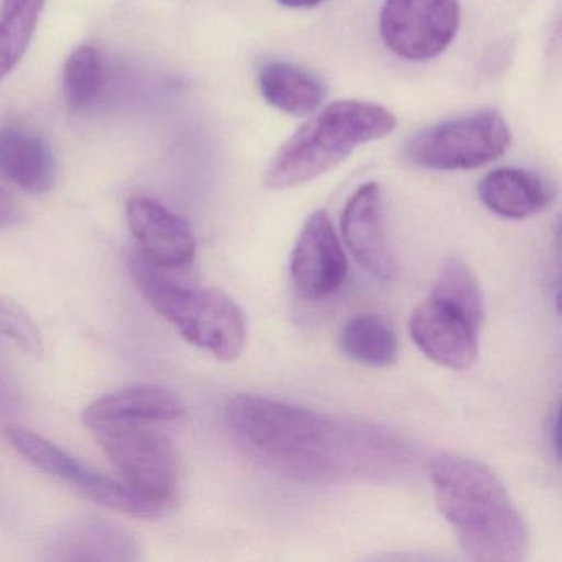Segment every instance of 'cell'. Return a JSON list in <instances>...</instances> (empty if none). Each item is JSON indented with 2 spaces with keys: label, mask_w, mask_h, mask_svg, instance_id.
Returning a JSON list of instances; mask_svg holds the SVG:
<instances>
[{
  "label": "cell",
  "mask_w": 562,
  "mask_h": 562,
  "mask_svg": "<svg viewBox=\"0 0 562 562\" xmlns=\"http://www.w3.org/2000/svg\"><path fill=\"white\" fill-rule=\"evenodd\" d=\"M512 130L499 111L465 114L427 127L406 144L404 156L420 169L475 170L505 156Z\"/></svg>",
  "instance_id": "5b68a950"
},
{
  "label": "cell",
  "mask_w": 562,
  "mask_h": 562,
  "mask_svg": "<svg viewBox=\"0 0 562 562\" xmlns=\"http://www.w3.org/2000/svg\"><path fill=\"white\" fill-rule=\"evenodd\" d=\"M52 561H137L139 544L114 522L85 519L65 526L48 546Z\"/></svg>",
  "instance_id": "5bb4252c"
},
{
  "label": "cell",
  "mask_w": 562,
  "mask_h": 562,
  "mask_svg": "<svg viewBox=\"0 0 562 562\" xmlns=\"http://www.w3.org/2000/svg\"><path fill=\"white\" fill-rule=\"evenodd\" d=\"M126 216L137 251L154 265L183 269L195 258L192 228L162 203L149 196H133L127 202Z\"/></svg>",
  "instance_id": "7c38bea8"
},
{
  "label": "cell",
  "mask_w": 562,
  "mask_h": 562,
  "mask_svg": "<svg viewBox=\"0 0 562 562\" xmlns=\"http://www.w3.org/2000/svg\"><path fill=\"white\" fill-rule=\"evenodd\" d=\"M276 2L289 9H314L324 4L325 0H276Z\"/></svg>",
  "instance_id": "d4e9b609"
},
{
  "label": "cell",
  "mask_w": 562,
  "mask_h": 562,
  "mask_svg": "<svg viewBox=\"0 0 562 562\" xmlns=\"http://www.w3.org/2000/svg\"><path fill=\"white\" fill-rule=\"evenodd\" d=\"M0 172L24 192L44 195L57 182V159L38 134L21 127H2Z\"/></svg>",
  "instance_id": "9a60e30c"
},
{
  "label": "cell",
  "mask_w": 562,
  "mask_h": 562,
  "mask_svg": "<svg viewBox=\"0 0 562 562\" xmlns=\"http://www.w3.org/2000/svg\"><path fill=\"white\" fill-rule=\"evenodd\" d=\"M5 439L24 457L47 475L68 483L80 495L87 496L97 505L127 516L143 519L160 518L172 506L156 502L143 493L136 492L126 482L111 479L110 475L97 472L55 446L50 440L22 427H8Z\"/></svg>",
  "instance_id": "8992f818"
},
{
  "label": "cell",
  "mask_w": 562,
  "mask_h": 562,
  "mask_svg": "<svg viewBox=\"0 0 562 562\" xmlns=\"http://www.w3.org/2000/svg\"><path fill=\"white\" fill-rule=\"evenodd\" d=\"M430 482L437 508L470 558L485 562L525 558L528 526L490 467L462 453H437L430 462Z\"/></svg>",
  "instance_id": "7a4b0ae2"
},
{
  "label": "cell",
  "mask_w": 562,
  "mask_h": 562,
  "mask_svg": "<svg viewBox=\"0 0 562 562\" xmlns=\"http://www.w3.org/2000/svg\"><path fill=\"white\" fill-rule=\"evenodd\" d=\"M130 271L144 299L187 341L220 361H235L243 353L248 325L241 307L225 292L187 284L173 278L179 269L160 268L136 248L130 252Z\"/></svg>",
  "instance_id": "277c9868"
},
{
  "label": "cell",
  "mask_w": 562,
  "mask_h": 562,
  "mask_svg": "<svg viewBox=\"0 0 562 562\" xmlns=\"http://www.w3.org/2000/svg\"><path fill=\"white\" fill-rule=\"evenodd\" d=\"M0 337L14 341L31 357L44 355V340L34 318L21 304L4 295H0Z\"/></svg>",
  "instance_id": "7402d4cb"
},
{
  "label": "cell",
  "mask_w": 562,
  "mask_h": 562,
  "mask_svg": "<svg viewBox=\"0 0 562 562\" xmlns=\"http://www.w3.org/2000/svg\"><path fill=\"white\" fill-rule=\"evenodd\" d=\"M103 85V64L97 48L90 45L78 47L68 57L64 71V91L67 103L74 110L90 106Z\"/></svg>",
  "instance_id": "44dd1931"
},
{
  "label": "cell",
  "mask_w": 562,
  "mask_h": 562,
  "mask_svg": "<svg viewBox=\"0 0 562 562\" xmlns=\"http://www.w3.org/2000/svg\"><path fill=\"white\" fill-rule=\"evenodd\" d=\"M483 205L506 220H526L544 212L551 203L548 186L521 169H496L479 183Z\"/></svg>",
  "instance_id": "2e32d148"
},
{
  "label": "cell",
  "mask_w": 562,
  "mask_h": 562,
  "mask_svg": "<svg viewBox=\"0 0 562 562\" xmlns=\"http://www.w3.org/2000/svg\"><path fill=\"white\" fill-rule=\"evenodd\" d=\"M390 110L370 101L328 104L281 147L265 172V186L289 190L330 172L364 144L384 139L396 130Z\"/></svg>",
  "instance_id": "3957f363"
},
{
  "label": "cell",
  "mask_w": 562,
  "mask_h": 562,
  "mask_svg": "<svg viewBox=\"0 0 562 562\" xmlns=\"http://www.w3.org/2000/svg\"><path fill=\"white\" fill-rule=\"evenodd\" d=\"M21 209H19L15 200L12 199L11 193L5 192V190L0 187V228L15 225V223H19V220H21Z\"/></svg>",
  "instance_id": "603a6c76"
},
{
  "label": "cell",
  "mask_w": 562,
  "mask_h": 562,
  "mask_svg": "<svg viewBox=\"0 0 562 562\" xmlns=\"http://www.w3.org/2000/svg\"><path fill=\"white\" fill-rule=\"evenodd\" d=\"M94 439L136 492L172 506L179 486V459L164 434L146 423L94 427Z\"/></svg>",
  "instance_id": "52a82bcc"
},
{
  "label": "cell",
  "mask_w": 562,
  "mask_h": 562,
  "mask_svg": "<svg viewBox=\"0 0 562 562\" xmlns=\"http://www.w3.org/2000/svg\"><path fill=\"white\" fill-rule=\"evenodd\" d=\"M44 4L45 0H4L0 11V80L24 58Z\"/></svg>",
  "instance_id": "d6986e66"
},
{
  "label": "cell",
  "mask_w": 562,
  "mask_h": 562,
  "mask_svg": "<svg viewBox=\"0 0 562 562\" xmlns=\"http://www.w3.org/2000/svg\"><path fill=\"white\" fill-rule=\"evenodd\" d=\"M19 394L11 374L5 370L4 363L0 361V409H9L18 404Z\"/></svg>",
  "instance_id": "cb8c5ba5"
},
{
  "label": "cell",
  "mask_w": 562,
  "mask_h": 562,
  "mask_svg": "<svg viewBox=\"0 0 562 562\" xmlns=\"http://www.w3.org/2000/svg\"><path fill=\"white\" fill-rule=\"evenodd\" d=\"M258 87L269 106L294 117L311 116L325 100L321 80L288 61H266L259 68Z\"/></svg>",
  "instance_id": "e0dca14e"
},
{
  "label": "cell",
  "mask_w": 562,
  "mask_h": 562,
  "mask_svg": "<svg viewBox=\"0 0 562 562\" xmlns=\"http://www.w3.org/2000/svg\"><path fill=\"white\" fill-rule=\"evenodd\" d=\"M186 414L182 400L160 386L124 387L93 401L81 414L85 426H108L120 423H169Z\"/></svg>",
  "instance_id": "4fadbf2b"
},
{
  "label": "cell",
  "mask_w": 562,
  "mask_h": 562,
  "mask_svg": "<svg viewBox=\"0 0 562 562\" xmlns=\"http://www.w3.org/2000/svg\"><path fill=\"white\" fill-rule=\"evenodd\" d=\"M340 347L350 360L374 368L391 367L400 355L396 331L374 314L351 318L341 330Z\"/></svg>",
  "instance_id": "ac0fdd59"
},
{
  "label": "cell",
  "mask_w": 562,
  "mask_h": 562,
  "mask_svg": "<svg viewBox=\"0 0 562 562\" xmlns=\"http://www.w3.org/2000/svg\"><path fill=\"white\" fill-rule=\"evenodd\" d=\"M225 414L235 436L252 453L304 479L361 470L378 452H393V440L374 429L340 424L307 407L258 394H236Z\"/></svg>",
  "instance_id": "6da1fadb"
},
{
  "label": "cell",
  "mask_w": 562,
  "mask_h": 562,
  "mask_svg": "<svg viewBox=\"0 0 562 562\" xmlns=\"http://www.w3.org/2000/svg\"><path fill=\"white\" fill-rule=\"evenodd\" d=\"M347 272V255L330 216L324 210L312 213L292 249L291 279L295 291L308 301H321L340 289Z\"/></svg>",
  "instance_id": "9c48e42d"
},
{
  "label": "cell",
  "mask_w": 562,
  "mask_h": 562,
  "mask_svg": "<svg viewBox=\"0 0 562 562\" xmlns=\"http://www.w3.org/2000/svg\"><path fill=\"white\" fill-rule=\"evenodd\" d=\"M482 328L456 308L429 297L411 315V338L434 363L469 370L479 357Z\"/></svg>",
  "instance_id": "30bf717a"
},
{
  "label": "cell",
  "mask_w": 562,
  "mask_h": 562,
  "mask_svg": "<svg viewBox=\"0 0 562 562\" xmlns=\"http://www.w3.org/2000/svg\"><path fill=\"white\" fill-rule=\"evenodd\" d=\"M430 297L456 308L482 328L485 321V301L475 274L465 262L459 259L447 262L434 284Z\"/></svg>",
  "instance_id": "ffe728a7"
},
{
  "label": "cell",
  "mask_w": 562,
  "mask_h": 562,
  "mask_svg": "<svg viewBox=\"0 0 562 562\" xmlns=\"http://www.w3.org/2000/svg\"><path fill=\"white\" fill-rule=\"evenodd\" d=\"M341 235L361 268L381 281L396 278V259L387 239L383 193L378 183H364L350 196L341 215Z\"/></svg>",
  "instance_id": "8fae6325"
},
{
  "label": "cell",
  "mask_w": 562,
  "mask_h": 562,
  "mask_svg": "<svg viewBox=\"0 0 562 562\" xmlns=\"http://www.w3.org/2000/svg\"><path fill=\"white\" fill-rule=\"evenodd\" d=\"M459 25V0H386L380 14L387 50L409 61L439 57L452 44Z\"/></svg>",
  "instance_id": "ba28073f"
}]
</instances>
